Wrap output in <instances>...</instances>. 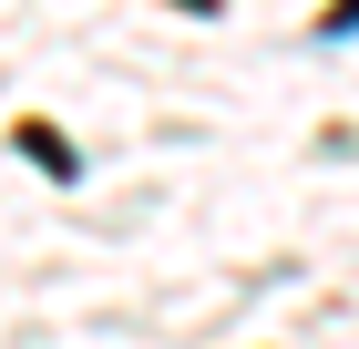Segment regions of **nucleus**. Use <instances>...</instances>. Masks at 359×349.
Segmentation results:
<instances>
[{
	"label": "nucleus",
	"mask_w": 359,
	"mask_h": 349,
	"mask_svg": "<svg viewBox=\"0 0 359 349\" xmlns=\"http://www.w3.org/2000/svg\"><path fill=\"white\" fill-rule=\"evenodd\" d=\"M21 154H31V164H52V175H72V144H62L52 124H21Z\"/></svg>",
	"instance_id": "1"
}]
</instances>
